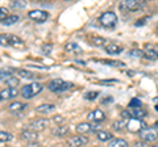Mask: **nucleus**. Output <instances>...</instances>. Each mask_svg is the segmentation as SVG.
Here are the masks:
<instances>
[{"instance_id":"nucleus-1","label":"nucleus","mask_w":158,"mask_h":147,"mask_svg":"<svg viewBox=\"0 0 158 147\" xmlns=\"http://www.w3.org/2000/svg\"><path fill=\"white\" fill-rule=\"evenodd\" d=\"M70 88H73V83L70 81H66L63 79H53L48 83V89L54 92V93H62V92H66L69 91Z\"/></svg>"},{"instance_id":"nucleus-2","label":"nucleus","mask_w":158,"mask_h":147,"mask_svg":"<svg viewBox=\"0 0 158 147\" xmlns=\"http://www.w3.org/2000/svg\"><path fill=\"white\" fill-rule=\"evenodd\" d=\"M117 20H118L117 14L115 12H111V11L103 12L100 16H99V18H98L99 24H100L103 28H106V29H113L116 26Z\"/></svg>"},{"instance_id":"nucleus-3","label":"nucleus","mask_w":158,"mask_h":147,"mask_svg":"<svg viewBox=\"0 0 158 147\" xmlns=\"http://www.w3.org/2000/svg\"><path fill=\"white\" fill-rule=\"evenodd\" d=\"M42 89H44V85L41 83H31V84L23 85L20 93H21L24 99H32V97L37 96Z\"/></svg>"},{"instance_id":"nucleus-4","label":"nucleus","mask_w":158,"mask_h":147,"mask_svg":"<svg viewBox=\"0 0 158 147\" xmlns=\"http://www.w3.org/2000/svg\"><path fill=\"white\" fill-rule=\"evenodd\" d=\"M141 142L144 143H153V142L158 141V127H145L138 133Z\"/></svg>"},{"instance_id":"nucleus-5","label":"nucleus","mask_w":158,"mask_h":147,"mask_svg":"<svg viewBox=\"0 0 158 147\" xmlns=\"http://www.w3.org/2000/svg\"><path fill=\"white\" fill-rule=\"evenodd\" d=\"M145 7V3L141 0H123L118 4V8L123 12H135Z\"/></svg>"},{"instance_id":"nucleus-6","label":"nucleus","mask_w":158,"mask_h":147,"mask_svg":"<svg viewBox=\"0 0 158 147\" xmlns=\"http://www.w3.org/2000/svg\"><path fill=\"white\" fill-rule=\"evenodd\" d=\"M24 41L13 34H0V46H21Z\"/></svg>"},{"instance_id":"nucleus-7","label":"nucleus","mask_w":158,"mask_h":147,"mask_svg":"<svg viewBox=\"0 0 158 147\" xmlns=\"http://www.w3.org/2000/svg\"><path fill=\"white\" fill-rule=\"evenodd\" d=\"M146 127V124L144 122V120H138V118H129L127 121V129L131 133H140L142 129Z\"/></svg>"},{"instance_id":"nucleus-8","label":"nucleus","mask_w":158,"mask_h":147,"mask_svg":"<svg viewBox=\"0 0 158 147\" xmlns=\"http://www.w3.org/2000/svg\"><path fill=\"white\" fill-rule=\"evenodd\" d=\"M28 17L33 21L41 24V22H45L49 18V13L46 11H44V9H33V11L28 12Z\"/></svg>"},{"instance_id":"nucleus-9","label":"nucleus","mask_w":158,"mask_h":147,"mask_svg":"<svg viewBox=\"0 0 158 147\" xmlns=\"http://www.w3.org/2000/svg\"><path fill=\"white\" fill-rule=\"evenodd\" d=\"M48 125H49V120L48 118H37V120H33L31 124L28 125V129L38 133V131L45 130L48 127Z\"/></svg>"},{"instance_id":"nucleus-10","label":"nucleus","mask_w":158,"mask_h":147,"mask_svg":"<svg viewBox=\"0 0 158 147\" xmlns=\"http://www.w3.org/2000/svg\"><path fill=\"white\" fill-rule=\"evenodd\" d=\"M106 113L100 109H95V110H91L90 113L87 114V120L88 122H91V124H100V122L106 121Z\"/></svg>"},{"instance_id":"nucleus-11","label":"nucleus","mask_w":158,"mask_h":147,"mask_svg":"<svg viewBox=\"0 0 158 147\" xmlns=\"http://www.w3.org/2000/svg\"><path fill=\"white\" fill-rule=\"evenodd\" d=\"M88 143V138H86L85 135H74V137H70V138L67 139V145L69 147H82Z\"/></svg>"},{"instance_id":"nucleus-12","label":"nucleus","mask_w":158,"mask_h":147,"mask_svg":"<svg viewBox=\"0 0 158 147\" xmlns=\"http://www.w3.org/2000/svg\"><path fill=\"white\" fill-rule=\"evenodd\" d=\"M20 137H21V139L25 141L27 143L32 145V143H36V142H37V139H38V133H36V131H33V130L25 129V130L21 131Z\"/></svg>"},{"instance_id":"nucleus-13","label":"nucleus","mask_w":158,"mask_h":147,"mask_svg":"<svg viewBox=\"0 0 158 147\" xmlns=\"http://www.w3.org/2000/svg\"><path fill=\"white\" fill-rule=\"evenodd\" d=\"M25 109H28V104L21 101H13L8 105V110L12 112V113H20V112H24Z\"/></svg>"},{"instance_id":"nucleus-14","label":"nucleus","mask_w":158,"mask_h":147,"mask_svg":"<svg viewBox=\"0 0 158 147\" xmlns=\"http://www.w3.org/2000/svg\"><path fill=\"white\" fill-rule=\"evenodd\" d=\"M0 95H2L3 100H11L19 95V89L17 88H8L7 87V88H4L3 91H0Z\"/></svg>"},{"instance_id":"nucleus-15","label":"nucleus","mask_w":158,"mask_h":147,"mask_svg":"<svg viewBox=\"0 0 158 147\" xmlns=\"http://www.w3.org/2000/svg\"><path fill=\"white\" fill-rule=\"evenodd\" d=\"M70 133V129H69V126L66 125H61V126H56L54 129L52 130V134L54 137H57V138H63V137L69 135Z\"/></svg>"},{"instance_id":"nucleus-16","label":"nucleus","mask_w":158,"mask_h":147,"mask_svg":"<svg viewBox=\"0 0 158 147\" xmlns=\"http://www.w3.org/2000/svg\"><path fill=\"white\" fill-rule=\"evenodd\" d=\"M128 112L131 113L133 118H138V120H144V117L146 116V110L144 108H128Z\"/></svg>"},{"instance_id":"nucleus-17","label":"nucleus","mask_w":158,"mask_h":147,"mask_svg":"<svg viewBox=\"0 0 158 147\" xmlns=\"http://www.w3.org/2000/svg\"><path fill=\"white\" fill-rule=\"evenodd\" d=\"M104 50L107 51V54H111V55H118L123 53V46L117 45V43H108L104 46Z\"/></svg>"},{"instance_id":"nucleus-18","label":"nucleus","mask_w":158,"mask_h":147,"mask_svg":"<svg viewBox=\"0 0 158 147\" xmlns=\"http://www.w3.org/2000/svg\"><path fill=\"white\" fill-rule=\"evenodd\" d=\"M75 130H77V133H79L81 135L91 133V122H81V124L77 125Z\"/></svg>"},{"instance_id":"nucleus-19","label":"nucleus","mask_w":158,"mask_h":147,"mask_svg":"<svg viewBox=\"0 0 158 147\" xmlns=\"http://www.w3.org/2000/svg\"><path fill=\"white\" fill-rule=\"evenodd\" d=\"M15 72H16V68H13V67H4V68H0V80H4V81H6L8 77L13 76Z\"/></svg>"},{"instance_id":"nucleus-20","label":"nucleus","mask_w":158,"mask_h":147,"mask_svg":"<svg viewBox=\"0 0 158 147\" xmlns=\"http://www.w3.org/2000/svg\"><path fill=\"white\" fill-rule=\"evenodd\" d=\"M56 110V105L54 104H42L36 108V112L37 113H41V114H48V113H52V112Z\"/></svg>"},{"instance_id":"nucleus-21","label":"nucleus","mask_w":158,"mask_h":147,"mask_svg":"<svg viewBox=\"0 0 158 147\" xmlns=\"http://www.w3.org/2000/svg\"><path fill=\"white\" fill-rule=\"evenodd\" d=\"M144 57L150 61H156V59H158V51H156L154 49H152L150 45H146L145 51H144Z\"/></svg>"},{"instance_id":"nucleus-22","label":"nucleus","mask_w":158,"mask_h":147,"mask_svg":"<svg viewBox=\"0 0 158 147\" xmlns=\"http://www.w3.org/2000/svg\"><path fill=\"white\" fill-rule=\"evenodd\" d=\"M65 50L69 51V53H71V54H81L82 53V47L75 42H69V43H66Z\"/></svg>"},{"instance_id":"nucleus-23","label":"nucleus","mask_w":158,"mask_h":147,"mask_svg":"<svg viewBox=\"0 0 158 147\" xmlns=\"http://www.w3.org/2000/svg\"><path fill=\"white\" fill-rule=\"evenodd\" d=\"M16 72L20 75V77H24V79H29V80H33L36 79L37 75L32 71H28V70H24V68H19V70H16Z\"/></svg>"},{"instance_id":"nucleus-24","label":"nucleus","mask_w":158,"mask_h":147,"mask_svg":"<svg viewBox=\"0 0 158 147\" xmlns=\"http://www.w3.org/2000/svg\"><path fill=\"white\" fill-rule=\"evenodd\" d=\"M17 21H19V16H17V14H8V16H6L2 21H0V24H2V25L9 26V25H13V24H16Z\"/></svg>"},{"instance_id":"nucleus-25","label":"nucleus","mask_w":158,"mask_h":147,"mask_svg":"<svg viewBox=\"0 0 158 147\" xmlns=\"http://www.w3.org/2000/svg\"><path fill=\"white\" fill-rule=\"evenodd\" d=\"M96 138H98V141H100V142H108V141L113 139V135L110 133V131L100 130V131H98L96 133Z\"/></svg>"},{"instance_id":"nucleus-26","label":"nucleus","mask_w":158,"mask_h":147,"mask_svg":"<svg viewBox=\"0 0 158 147\" xmlns=\"http://www.w3.org/2000/svg\"><path fill=\"white\" fill-rule=\"evenodd\" d=\"M108 147H129L128 142L125 139H121V138H113L112 141H110L108 143Z\"/></svg>"},{"instance_id":"nucleus-27","label":"nucleus","mask_w":158,"mask_h":147,"mask_svg":"<svg viewBox=\"0 0 158 147\" xmlns=\"http://www.w3.org/2000/svg\"><path fill=\"white\" fill-rule=\"evenodd\" d=\"M6 84L8 88H17V85L20 84V79L16 76H11L6 80Z\"/></svg>"},{"instance_id":"nucleus-28","label":"nucleus","mask_w":158,"mask_h":147,"mask_svg":"<svg viewBox=\"0 0 158 147\" xmlns=\"http://www.w3.org/2000/svg\"><path fill=\"white\" fill-rule=\"evenodd\" d=\"M112 127H113V130H116V131H120L123 130L124 127H127V122L124 120H120V121H115L112 124Z\"/></svg>"},{"instance_id":"nucleus-29","label":"nucleus","mask_w":158,"mask_h":147,"mask_svg":"<svg viewBox=\"0 0 158 147\" xmlns=\"http://www.w3.org/2000/svg\"><path fill=\"white\" fill-rule=\"evenodd\" d=\"M91 43L94 46H98V47H104V43H106V40L104 38H102V37H94L91 38Z\"/></svg>"},{"instance_id":"nucleus-30","label":"nucleus","mask_w":158,"mask_h":147,"mask_svg":"<svg viewBox=\"0 0 158 147\" xmlns=\"http://www.w3.org/2000/svg\"><path fill=\"white\" fill-rule=\"evenodd\" d=\"M13 138V135L11 133H8V131H0V142H11Z\"/></svg>"},{"instance_id":"nucleus-31","label":"nucleus","mask_w":158,"mask_h":147,"mask_svg":"<svg viewBox=\"0 0 158 147\" xmlns=\"http://www.w3.org/2000/svg\"><path fill=\"white\" fill-rule=\"evenodd\" d=\"M99 95H100V93H99L98 91H90V92H86V93H85V99L92 101V100L98 99V96H99Z\"/></svg>"},{"instance_id":"nucleus-32","label":"nucleus","mask_w":158,"mask_h":147,"mask_svg":"<svg viewBox=\"0 0 158 147\" xmlns=\"http://www.w3.org/2000/svg\"><path fill=\"white\" fill-rule=\"evenodd\" d=\"M131 57H136V58H142L144 57V51L140 50V49H133V50L129 51Z\"/></svg>"},{"instance_id":"nucleus-33","label":"nucleus","mask_w":158,"mask_h":147,"mask_svg":"<svg viewBox=\"0 0 158 147\" xmlns=\"http://www.w3.org/2000/svg\"><path fill=\"white\" fill-rule=\"evenodd\" d=\"M103 63H107V66H113V67H123L124 63L118 61H102Z\"/></svg>"},{"instance_id":"nucleus-34","label":"nucleus","mask_w":158,"mask_h":147,"mask_svg":"<svg viewBox=\"0 0 158 147\" xmlns=\"http://www.w3.org/2000/svg\"><path fill=\"white\" fill-rule=\"evenodd\" d=\"M141 106H142L141 100H138V99H132L131 102H129V106H128V108H141Z\"/></svg>"},{"instance_id":"nucleus-35","label":"nucleus","mask_w":158,"mask_h":147,"mask_svg":"<svg viewBox=\"0 0 158 147\" xmlns=\"http://www.w3.org/2000/svg\"><path fill=\"white\" fill-rule=\"evenodd\" d=\"M120 117H121V120H124V121H128L129 118H132V116H131L129 112H128V109H125V110H121Z\"/></svg>"},{"instance_id":"nucleus-36","label":"nucleus","mask_w":158,"mask_h":147,"mask_svg":"<svg viewBox=\"0 0 158 147\" xmlns=\"http://www.w3.org/2000/svg\"><path fill=\"white\" fill-rule=\"evenodd\" d=\"M52 50H53V45H50V43H49V45H44L42 46V53L44 54H50L52 53Z\"/></svg>"},{"instance_id":"nucleus-37","label":"nucleus","mask_w":158,"mask_h":147,"mask_svg":"<svg viewBox=\"0 0 158 147\" xmlns=\"http://www.w3.org/2000/svg\"><path fill=\"white\" fill-rule=\"evenodd\" d=\"M53 121L56 122V124H57L58 126H61V124H63V122H65V118H63L62 116H56V117L53 118Z\"/></svg>"},{"instance_id":"nucleus-38","label":"nucleus","mask_w":158,"mask_h":147,"mask_svg":"<svg viewBox=\"0 0 158 147\" xmlns=\"http://www.w3.org/2000/svg\"><path fill=\"white\" fill-rule=\"evenodd\" d=\"M8 11H7V9L6 8H3V7H0V21H2L3 20V18L4 17H6V16H8V13H7Z\"/></svg>"},{"instance_id":"nucleus-39","label":"nucleus","mask_w":158,"mask_h":147,"mask_svg":"<svg viewBox=\"0 0 158 147\" xmlns=\"http://www.w3.org/2000/svg\"><path fill=\"white\" fill-rule=\"evenodd\" d=\"M113 97L112 96H106L104 99H102V104H107V102H112Z\"/></svg>"},{"instance_id":"nucleus-40","label":"nucleus","mask_w":158,"mask_h":147,"mask_svg":"<svg viewBox=\"0 0 158 147\" xmlns=\"http://www.w3.org/2000/svg\"><path fill=\"white\" fill-rule=\"evenodd\" d=\"M133 147H145V143L144 142H137V143H135Z\"/></svg>"},{"instance_id":"nucleus-41","label":"nucleus","mask_w":158,"mask_h":147,"mask_svg":"<svg viewBox=\"0 0 158 147\" xmlns=\"http://www.w3.org/2000/svg\"><path fill=\"white\" fill-rule=\"evenodd\" d=\"M156 33H157V34H158V25H157V26H156Z\"/></svg>"},{"instance_id":"nucleus-42","label":"nucleus","mask_w":158,"mask_h":147,"mask_svg":"<svg viewBox=\"0 0 158 147\" xmlns=\"http://www.w3.org/2000/svg\"><path fill=\"white\" fill-rule=\"evenodd\" d=\"M156 127H158V121H157V122H156Z\"/></svg>"},{"instance_id":"nucleus-43","label":"nucleus","mask_w":158,"mask_h":147,"mask_svg":"<svg viewBox=\"0 0 158 147\" xmlns=\"http://www.w3.org/2000/svg\"><path fill=\"white\" fill-rule=\"evenodd\" d=\"M150 147H158V146H157V145H154V146H150Z\"/></svg>"},{"instance_id":"nucleus-44","label":"nucleus","mask_w":158,"mask_h":147,"mask_svg":"<svg viewBox=\"0 0 158 147\" xmlns=\"http://www.w3.org/2000/svg\"><path fill=\"white\" fill-rule=\"evenodd\" d=\"M2 100H3V99H2V95H0V101H2Z\"/></svg>"},{"instance_id":"nucleus-45","label":"nucleus","mask_w":158,"mask_h":147,"mask_svg":"<svg viewBox=\"0 0 158 147\" xmlns=\"http://www.w3.org/2000/svg\"><path fill=\"white\" fill-rule=\"evenodd\" d=\"M156 109H157V110H158V105H157V106H156Z\"/></svg>"},{"instance_id":"nucleus-46","label":"nucleus","mask_w":158,"mask_h":147,"mask_svg":"<svg viewBox=\"0 0 158 147\" xmlns=\"http://www.w3.org/2000/svg\"><path fill=\"white\" fill-rule=\"evenodd\" d=\"M6 147H7V146H6Z\"/></svg>"}]
</instances>
